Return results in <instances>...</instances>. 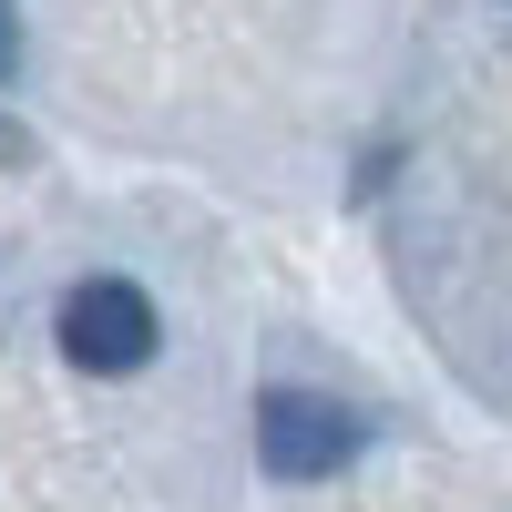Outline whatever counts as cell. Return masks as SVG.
Segmentation results:
<instances>
[{
    "label": "cell",
    "mask_w": 512,
    "mask_h": 512,
    "mask_svg": "<svg viewBox=\"0 0 512 512\" xmlns=\"http://www.w3.org/2000/svg\"><path fill=\"white\" fill-rule=\"evenodd\" d=\"M154 297L134 287V277H82L72 297H62V359L72 369H93V379H134L144 359H154Z\"/></svg>",
    "instance_id": "obj_1"
},
{
    "label": "cell",
    "mask_w": 512,
    "mask_h": 512,
    "mask_svg": "<svg viewBox=\"0 0 512 512\" xmlns=\"http://www.w3.org/2000/svg\"><path fill=\"white\" fill-rule=\"evenodd\" d=\"M11 62H21V31H11V11H0V82H11Z\"/></svg>",
    "instance_id": "obj_3"
},
{
    "label": "cell",
    "mask_w": 512,
    "mask_h": 512,
    "mask_svg": "<svg viewBox=\"0 0 512 512\" xmlns=\"http://www.w3.org/2000/svg\"><path fill=\"white\" fill-rule=\"evenodd\" d=\"M349 451H359V420L338 400H318V390H267L256 400V461L277 482H328Z\"/></svg>",
    "instance_id": "obj_2"
},
{
    "label": "cell",
    "mask_w": 512,
    "mask_h": 512,
    "mask_svg": "<svg viewBox=\"0 0 512 512\" xmlns=\"http://www.w3.org/2000/svg\"><path fill=\"white\" fill-rule=\"evenodd\" d=\"M0 164H21V123H0Z\"/></svg>",
    "instance_id": "obj_4"
}]
</instances>
